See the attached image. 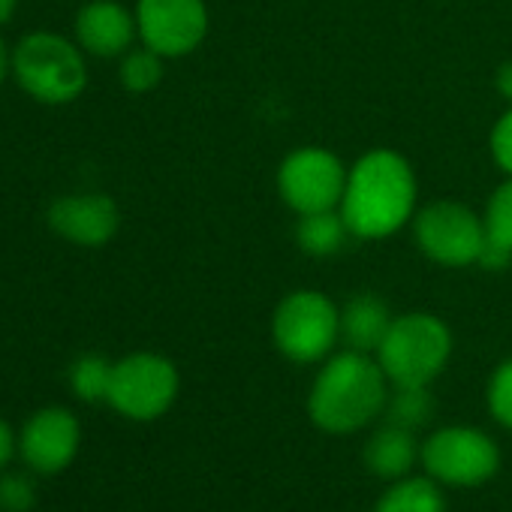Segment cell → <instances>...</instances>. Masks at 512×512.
<instances>
[{"label":"cell","instance_id":"obj_1","mask_svg":"<svg viewBox=\"0 0 512 512\" xmlns=\"http://www.w3.org/2000/svg\"><path fill=\"white\" fill-rule=\"evenodd\" d=\"M416 208V172L398 151L374 148L347 172L341 214L356 238L395 235Z\"/></svg>","mask_w":512,"mask_h":512},{"label":"cell","instance_id":"obj_2","mask_svg":"<svg viewBox=\"0 0 512 512\" xmlns=\"http://www.w3.org/2000/svg\"><path fill=\"white\" fill-rule=\"evenodd\" d=\"M386 383L389 377L368 353H338L317 374L308 395V413L314 425L329 434H353L386 410Z\"/></svg>","mask_w":512,"mask_h":512},{"label":"cell","instance_id":"obj_3","mask_svg":"<svg viewBox=\"0 0 512 512\" xmlns=\"http://www.w3.org/2000/svg\"><path fill=\"white\" fill-rule=\"evenodd\" d=\"M13 76L19 88L46 106H67L88 88V64L79 43L52 31H34L13 49Z\"/></svg>","mask_w":512,"mask_h":512},{"label":"cell","instance_id":"obj_4","mask_svg":"<svg viewBox=\"0 0 512 512\" xmlns=\"http://www.w3.org/2000/svg\"><path fill=\"white\" fill-rule=\"evenodd\" d=\"M452 335L434 314H404L395 317L383 344L377 347V362L392 386H428L449 362Z\"/></svg>","mask_w":512,"mask_h":512},{"label":"cell","instance_id":"obj_5","mask_svg":"<svg viewBox=\"0 0 512 512\" xmlns=\"http://www.w3.org/2000/svg\"><path fill=\"white\" fill-rule=\"evenodd\" d=\"M272 335L287 359L299 365L320 362L341 338V311L317 290H296L278 305Z\"/></svg>","mask_w":512,"mask_h":512},{"label":"cell","instance_id":"obj_6","mask_svg":"<svg viewBox=\"0 0 512 512\" xmlns=\"http://www.w3.org/2000/svg\"><path fill=\"white\" fill-rule=\"evenodd\" d=\"M413 229H416L419 250L437 266H449V269L476 266L479 253L488 241L485 220L473 214L467 205L449 199L425 205L416 214Z\"/></svg>","mask_w":512,"mask_h":512},{"label":"cell","instance_id":"obj_7","mask_svg":"<svg viewBox=\"0 0 512 512\" xmlns=\"http://www.w3.org/2000/svg\"><path fill=\"white\" fill-rule=\"evenodd\" d=\"M178 395V371L166 356L133 353L112 365L109 404L127 419H157Z\"/></svg>","mask_w":512,"mask_h":512},{"label":"cell","instance_id":"obj_8","mask_svg":"<svg viewBox=\"0 0 512 512\" xmlns=\"http://www.w3.org/2000/svg\"><path fill=\"white\" fill-rule=\"evenodd\" d=\"M347 172L350 169L341 163L338 154L308 145L284 157L278 169V190L296 214L332 211L341 208Z\"/></svg>","mask_w":512,"mask_h":512},{"label":"cell","instance_id":"obj_9","mask_svg":"<svg viewBox=\"0 0 512 512\" xmlns=\"http://www.w3.org/2000/svg\"><path fill=\"white\" fill-rule=\"evenodd\" d=\"M422 464L431 479L446 485H479L497 473L500 452L494 440L476 428L452 425L431 434L422 446Z\"/></svg>","mask_w":512,"mask_h":512},{"label":"cell","instance_id":"obj_10","mask_svg":"<svg viewBox=\"0 0 512 512\" xmlns=\"http://www.w3.org/2000/svg\"><path fill=\"white\" fill-rule=\"evenodd\" d=\"M136 28L142 46L163 58H184L208 34L205 0H139Z\"/></svg>","mask_w":512,"mask_h":512},{"label":"cell","instance_id":"obj_11","mask_svg":"<svg viewBox=\"0 0 512 512\" xmlns=\"http://www.w3.org/2000/svg\"><path fill=\"white\" fill-rule=\"evenodd\" d=\"M49 229L79 247H103L118 235L121 211L106 193H73L58 196L49 205Z\"/></svg>","mask_w":512,"mask_h":512},{"label":"cell","instance_id":"obj_12","mask_svg":"<svg viewBox=\"0 0 512 512\" xmlns=\"http://www.w3.org/2000/svg\"><path fill=\"white\" fill-rule=\"evenodd\" d=\"M79 440H82L79 419L64 407H46L25 422L19 449L34 473L52 476L70 467V461L79 452Z\"/></svg>","mask_w":512,"mask_h":512},{"label":"cell","instance_id":"obj_13","mask_svg":"<svg viewBox=\"0 0 512 512\" xmlns=\"http://www.w3.org/2000/svg\"><path fill=\"white\" fill-rule=\"evenodd\" d=\"M139 37L136 13L121 0H88L76 13V43L94 58H124Z\"/></svg>","mask_w":512,"mask_h":512},{"label":"cell","instance_id":"obj_14","mask_svg":"<svg viewBox=\"0 0 512 512\" xmlns=\"http://www.w3.org/2000/svg\"><path fill=\"white\" fill-rule=\"evenodd\" d=\"M392 320L395 317L389 314V305L380 296L359 293L341 311V338L356 353H377Z\"/></svg>","mask_w":512,"mask_h":512},{"label":"cell","instance_id":"obj_15","mask_svg":"<svg viewBox=\"0 0 512 512\" xmlns=\"http://www.w3.org/2000/svg\"><path fill=\"white\" fill-rule=\"evenodd\" d=\"M416 455H419V446H416L413 431L392 425V422L374 431L365 446V464L383 479H404L410 467L416 464Z\"/></svg>","mask_w":512,"mask_h":512},{"label":"cell","instance_id":"obj_16","mask_svg":"<svg viewBox=\"0 0 512 512\" xmlns=\"http://www.w3.org/2000/svg\"><path fill=\"white\" fill-rule=\"evenodd\" d=\"M350 235L353 232H350V226H347V220H344V214L338 208L299 214L296 241L308 256H332L347 244Z\"/></svg>","mask_w":512,"mask_h":512},{"label":"cell","instance_id":"obj_17","mask_svg":"<svg viewBox=\"0 0 512 512\" xmlns=\"http://www.w3.org/2000/svg\"><path fill=\"white\" fill-rule=\"evenodd\" d=\"M377 512H443V494L434 479H398L380 497Z\"/></svg>","mask_w":512,"mask_h":512},{"label":"cell","instance_id":"obj_18","mask_svg":"<svg viewBox=\"0 0 512 512\" xmlns=\"http://www.w3.org/2000/svg\"><path fill=\"white\" fill-rule=\"evenodd\" d=\"M434 413V398L428 386H395V395L386 401V416L392 425H401L407 431L422 428Z\"/></svg>","mask_w":512,"mask_h":512},{"label":"cell","instance_id":"obj_19","mask_svg":"<svg viewBox=\"0 0 512 512\" xmlns=\"http://www.w3.org/2000/svg\"><path fill=\"white\" fill-rule=\"evenodd\" d=\"M112 365L109 359L97 353H85L70 368V386L82 401H106L109 383H112Z\"/></svg>","mask_w":512,"mask_h":512},{"label":"cell","instance_id":"obj_20","mask_svg":"<svg viewBox=\"0 0 512 512\" xmlns=\"http://www.w3.org/2000/svg\"><path fill=\"white\" fill-rule=\"evenodd\" d=\"M163 55L151 52L148 46L142 49H130L124 58H121V85L133 94H145V91H154L163 79Z\"/></svg>","mask_w":512,"mask_h":512},{"label":"cell","instance_id":"obj_21","mask_svg":"<svg viewBox=\"0 0 512 512\" xmlns=\"http://www.w3.org/2000/svg\"><path fill=\"white\" fill-rule=\"evenodd\" d=\"M482 220H485L488 238L497 241L500 247L512 250V175H506V181L491 193Z\"/></svg>","mask_w":512,"mask_h":512},{"label":"cell","instance_id":"obj_22","mask_svg":"<svg viewBox=\"0 0 512 512\" xmlns=\"http://www.w3.org/2000/svg\"><path fill=\"white\" fill-rule=\"evenodd\" d=\"M488 407L500 425L512 428V359L494 371V377L488 383Z\"/></svg>","mask_w":512,"mask_h":512},{"label":"cell","instance_id":"obj_23","mask_svg":"<svg viewBox=\"0 0 512 512\" xmlns=\"http://www.w3.org/2000/svg\"><path fill=\"white\" fill-rule=\"evenodd\" d=\"M34 503H37V494L28 476L10 473L0 479V509L4 512H28L34 509Z\"/></svg>","mask_w":512,"mask_h":512},{"label":"cell","instance_id":"obj_24","mask_svg":"<svg viewBox=\"0 0 512 512\" xmlns=\"http://www.w3.org/2000/svg\"><path fill=\"white\" fill-rule=\"evenodd\" d=\"M491 157L506 175H512V106L497 118L491 130Z\"/></svg>","mask_w":512,"mask_h":512},{"label":"cell","instance_id":"obj_25","mask_svg":"<svg viewBox=\"0 0 512 512\" xmlns=\"http://www.w3.org/2000/svg\"><path fill=\"white\" fill-rule=\"evenodd\" d=\"M512 263V250H506V247H500L497 241H485V247H482V253H479V263L476 266H482L485 272H503L506 266Z\"/></svg>","mask_w":512,"mask_h":512},{"label":"cell","instance_id":"obj_26","mask_svg":"<svg viewBox=\"0 0 512 512\" xmlns=\"http://www.w3.org/2000/svg\"><path fill=\"white\" fill-rule=\"evenodd\" d=\"M13 452H16V437H13V428L0 419V470H4L10 461H13Z\"/></svg>","mask_w":512,"mask_h":512},{"label":"cell","instance_id":"obj_27","mask_svg":"<svg viewBox=\"0 0 512 512\" xmlns=\"http://www.w3.org/2000/svg\"><path fill=\"white\" fill-rule=\"evenodd\" d=\"M494 85H497V94L512 106V61H506L500 70H497V76H494Z\"/></svg>","mask_w":512,"mask_h":512},{"label":"cell","instance_id":"obj_28","mask_svg":"<svg viewBox=\"0 0 512 512\" xmlns=\"http://www.w3.org/2000/svg\"><path fill=\"white\" fill-rule=\"evenodd\" d=\"M13 73V52L7 49V43L0 40V85L7 82V76Z\"/></svg>","mask_w":512,"mask_h":512},{"label":"cell","instance_id":"obj_29","mask_svg":"<svg viewBox=\"0 0 512 512\" xmlns=\"http://www.w3.org/2000/svg\"><path fill=\"white\" fill-rule=\"evenodd\" d=\"M19 10V0H0V28L10 25Z\"/></svg>","mask_w":512,"mask_h":512}]
</instances>
